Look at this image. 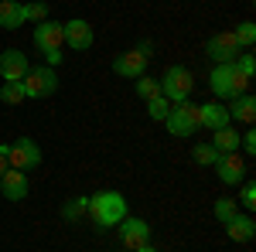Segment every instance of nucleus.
<instances>
[{
    "instance_id": "f257e3e1",
    "label": "nucleus",
    "mask_w": 256,
    "mask_h": 252,
    "mask_svg": "<svg viewBox=\"0 0 256 252\" xmlns=\"http://www.w3.org/2000/svg\"><path fill=\"white\" fill-rule=\"evenodd\" d=\"M86 215L92 218L96 229H116L120 222L130 215V205H126V198L120 191H96V194H89Z\"/></svg>"
},
{
    "instance_id": "f03ea898",
    "label": "nucleus",
    "mask_w": 256,
    "mask_h": 252,
    "mask_svg": "<svg viewBox=\"0 0 256 252\" xmlns=\"http://www.w3.org/2000/svg\"><path fill=\"white\" fill-rule=\"evenodd\" d=\"M208 89L216 99H236L250 92V82L236 72L232 61H222V65H212V72H208Z\"/></svg>"
},
{
    "instance_id": "7ed1b4c3",
    "label": "nucleus",
    "mask_w": 256,
    "mask_h": 252,
    "mask_svg": "<svg viewBox=\"0 0 256 252\" xmlns=\"http://www.w3.org/2000/svg\"><path fill=\"white\" fill-rule=\"evenodd\" d=\"M34 48H38L44 61H48V68H58L62 65V48H65V41H62V20H41L34 24Z\"/></svg>"
},
{
    "instance_id": "20e7f679",
    "label": "nucleus",
    "mask_w": 256,
    "mask_h": 252,
    "mask_svg": "<svg viewBox=\"0 0 256 252\" xmlns=\"http://www.w3.org/2000/svg\"><path fill=\"white\" fill-rule=\"evenodd\" d=\"M158 82H160V96L174 106V102L192 99V89H195V72H192V68H184V65H171V68H168Z\"/></svg>"
},
{
    "instance_id": "39448f33",
    "label": "nucleus",
    "mask_w": 256,
    "mask_h": 252,
    "mask_svg": "<svg viewBox=\"0 0 256 252\" xmlns=\"http://www.w3.org/2000/svg\"><path fill=\"white\" fill-rule=\"evenodd\" d=\"M164 126H168L171 136H195L198 130H202V126H198V102H192V99L174 102L171 113H168V119H164Z\"/></svg>"
},
{
    "instance_id": "423d86ee",
    "label": "nucleus",
    "mask_w": 256,
    "mask_h": 252,
    "mask_svg": "<svg viewBox=\"0 0 256 252\" xmlns=\"http://www.w3.org/2000/svg\"><path fill=\"white\" fill-rule=\"evenodd\" d=\"M24 85V96L28 99H44L58 89V72L48 68V65H38V68H28V75L20 78Z\"/></svg>"
},
{
    "instance_id": "0eeeda50",
    "label": "nucleus",
    "mask_w": 256,
    "mask_h": 252,
    "mask_svg": "<svg viewBox=\"0 0 256 252\" xmlns=\"http://www.w3.org/2000/svg\"><path fill=\"white\" fill-rule=\"evenodd\" d=\"M7 160H10V167L14 171H34L41 167V147L38 140H31V136H18L14 143H10V150H7Z\"/></svg>"
},
{
    "instance_id": "6e6552de",
    "label": "nucleus",
    "mask_w": 256,
    "mask_h": 252,
    "mask_svg": "<svg viewBox=\"0 0 256 252\" xmlns=\"http://www.w3.org/2000/svg\"><path fill=\"white\" fill-rule=\"evenodd\" d=\"M116 232H120L123 252H134V249H140V246L150 242V225H147L144 218H137V215H126V218L116 225Z\"/></svg>"
},
{
    "instance_id": "1a4fd4ad",
    "label": "nucleus",
    "mask_w": 256,
    "mask_h": 252,
    "mask_svg": "<svg viewBox=\"0 0 256 252\" xmlns=\"http://www.w3.org/2000/svg\"><path fill=\"white\" fill-rule=\"evenodd\" d=\"M62 41L72 48V51H89L92 44H96V31H92V24L82 17H72L62 24Z\"/></svg>"
},
{
    "instance_id": "9d476101",
    "label": "nucleus",
    "mask_w": 256,
    "mask_h": 252,
    "mask_svg": "<svg viewBox=\"0 0 256 252\" xmlns=\"http://www.w3.org/2000/svg\"><path fill=\"white\" fill-rule=\"evenodd\" d=\"M113 72L120 78H140L150 72V58L140 51V48H130V51H120L113 58Z\"/></svg>"
},
{
    "instance_id": "9b49d317",
    "label": "nucleus",
    "mask_w": 256,
    "mask_h": 252,
    "mask_svg": "<svg viewBox=\"0 0 256 252\" xmlns=\"http://www.w3.org/2000/svg\"><path fill=\"white\" fill-rule=\"evenodd\" d=\"M216 174L226 188H239L246 181V157L242 154H222L216 160Z\"/></svg>"
},
{
    "instance_id": "f8f14e48",
    "label": "nucleus",
    "mask_w": 256,
    "mask_h": 252,
    "mask_svg": "<svg viewBox=\"0 0 256 252\" xmlns=\"http://www.w3.org/2000/svg\"><path fill=\"white\" fill-rule=\"evenodd\" d=\"M239 51H242V48L236 44L232 31L212 34V38H208V44H205V55H208V61H212V65H222V61H236Z\"/></svg>"
},
{
    "instance_id": "ddd939ff",
    "label": "nucleus",
    "mask_w": 256,
    "mask_h": 252,
    "mask_svg": "<svg viewBox=\"0 0 256 252\" xmlns=\"http://www.w3.org/2000/svg\"><path fill=\"white\" fill-rule=\"evenodd\" d=\"M28 68H31V61H28L24 51H18V48L0 51V78L4 82H20V78L28 75Z\"/></svg>"
},
{
    "instance_id": "4468645a",
    "label": "nucleus",
    "mask_w": 256,
    "mask_h": 252,
    "mask_svg": "<svg viewBox=\"0 0 256 252\" xmlns=\"http://www.w3.org/2000/svg\"><path fill=\"white\" fill-rule=\"evenodd\" d=\"M28 191H31V181H28L24 171H14V167H10L7 174L0 177V194H4L7 201H24Z\"/></svg>"
},
{
    "instance_id": "2eb2a0df",
    "label": "nucleus",
    "mask_w": 256,
    "mask_h": 252,
    "mask_svg": "<svg viewBox=\"0 0 256 252\" xmlns=\"http://www.w3.org/2000/svg\"><path fill=\"white\" fill-rule=\"evenodd\" d=\"M232 119H229V109L222 106V102H202L198 106V126H205V130H222V126H229Z\"/></svg>"
},
{
    "instance_id": "dca6fc26",
    "label": "nucleus",
    "mask_w": 256,
    "mask_h": 252,
    "mask_svg": "<svg viewBox=\"0 0 256 252\" xmlns=\"http://www.w3.org/2000/svg\"><path fill=\"white\" fill-rule=\"evenodd\" d=\"M226 235H229L232 242H239V246H246V242H253V235H256V222L246 212H236L226 222Z\"/></svg>"
},
{
    "instance_id": "f3484780",
    "label": "nucleus",
    "mask_w": 256,
    "mask_h": 252,
    "mask_svg": "<svg viewBox=\"0 0 256 252\" xmlns=\"http://www.w3.org/2000/svg\"><path fill=\"white\" fill-rule=\"evenodd\" d=\"M229 119H236V123H242V126H253L256 119V96L253 92H242V96L229 99Z\"/></svg>"
},
{
    "instance_id": "a211bd4d",
    "label": "nucleus",
    "mask_w": 256,
    "mask_h": 252,
    "mask_svg": "<svg viewBox=\"0 0 256 252\" xmlns=\"http://www.w3.org/2000/svg\"><path fill=\"white\" fill-rule=\"evenodd\" d=\"M212 147H216L218 154H239V130L236 126L212 130Z\"/></svg>"
},
{
    "instance_id": "6ab92c4d",
    "label": "nucleus",
    "mask_w": 256,
    "mask_h": 252,
    "mask_svg": "<svg viewBox=\"0 0 256 252\" xmlns=\"http://www.w3.org/2000/svg\"><path fill=\"white\" fill-rule=\"evenodd\" d=\"M24 24V7L18 0H0V27L4 31H18Z\"/></svg>"
},
{
    "instance_id": "aec40b11",
    "label": "nucleus",
    "mask_w": 256,
    "mask_h": 252,
    "mask_svg": "<svg viewBox=\"0 0 256 252\" xmlns=\"http://www.w3.org/2000/svg\"><path fill=\"white\" fill-rule=\"evenodd\" d=\"M232 38H236V44L242 48V51H253V44H256V24H253V20H242V24H236Z\"/></svg>"
},
{
    "instance_id": "412c9836",
    "label": "nucleus",
    "mask_w": 256,
    "mask_h": 252,
    "mask_svg": "<svg viewBox=\"0 0 256 252\" xmlns=\"http://www.w3.org/2000/svg\"><path fill=\"white\" fill-rule=\"evenodd\" d=\"M89 208V194H79V198H72V201H65V208H62V218L65 222H79L82 215Z\"/></svg>"
},
{
    "instance_id": "4be33fe9",
    "label": "nucleus",
    "mask_w": 256,
    "mask_h": 252,
    "mask_svg": "<svg viewBox=\"0 0 256 252\" xmlns=\"http://www.w3.org/2000/svg\"><path fill=\"white\" fill-rule=\"evenodd\" d=\"M20 7H24V20H31V24H41V20L52 17V10H48L44 0H31V3H20Z\"/></svg>"
},
{
    "instance_id": "5701e85b",
    "label": "nucleus",
    "mask_w": 256,
    "mask_h": 252,
    "mask_svg": "<svg viewBox=\"0 0 256 252\" xmlns=\"http://www.w3.org/2000/svg\"><path fill=\"white\" fill-rule=\"evenodd\" d=\"M0 99H4L7 106H20V102H28L20 82H4V85H0Z\"/></svg>"
},
{
    "instance_id": "b1692460",
    "label": "nucleus",
    "mask_w": 256,
    "mask_h": 252,
    "mask_svg": "<svg viewBox=\"0 0 256 252\" xmlns=\"http://www.w3.org/2000/svg\"><path fill=\"white\" fill-rule=\"evenodd\" d=\"M218 157H222V154H218L212 143H198L195 150H192V160H195V164H202V167H216Z\"/></svg>"
},
{
    "instance_id": "393cba45",
    "label": "nucleus",
    "mask_w": 256,
    "mask_h": 252,
    "mask_svg": "<svg viewBox=\"0 0 256 252\" xmlns=\"http://www.w3.org/2000/svg\"><path fill=\"white\" fill-rule=\"evenodd\" d=\"M236 212H239L236 198H216V205H212V215H216L222 225H226V222H229V218H232Z\"/></svg>"
},
{
    "instance_id": "a878e982",
    "label": "nucleus",
    "mask_w": 256,
    "mask_h": 252,
    "mask_svg": "<svg viewBox=\"0 0 256 252\" xmlns=\"http://www.w3.org/2000/svg\"><path fill=\"white\" fill-rule=\"evenodd\" d=\"M134 85H137V96L140 99H154V96H160V82L154 75H140V78H134Z\"/></svg>"
},
{
    "instance_id": "bb28decb",
    "label": "nucleus",
    "mask_w": 256,
    "mask_h": 252,
    "mask_svg": "<svg viewBox=\"0 0 256 252\" xmlns=\"http://www.w3.org/2000/svg\"><path fill=\"white\" fill-rule=\"evenodd\" d=\"M232 65H236V72L246 78V82H253V75H256V58H253V51H239Z\"/></svg>"
},
{
    "instance_id": "cd10ccee",
    "label": "nucleus",
    "mask_w": 256,
    "mask_h": 252,
    "mask_svg": "<svg viewBox=\"0 0 256 252\" xmlns=\"http://www.w3.org/2000/svg\"><path fill=\"white\" fill-rule=\"evenodd\" d=\"M168 113H171V102H168L164 96L147 99V116H150V119H158V123H164V119H168Z\"/></svg>"
},
{
    "instance_id": "c85d7f7f",
    "label": "nucleus",
    "mask_w": 256,
    "mask_h": 252,
    "mask_svg": "<svg viewBox=\"0 0 256 252\" xmlns=\"http://www.w3.org/2000/svg\"><path fill=\"white\" fill-rule=\"evenodd\" d=\"M239 188H242L239 191V208H256V184L253 181H242Z\"/></svg>"
},
{
    "instance_id": "c756f323",
    "label": "nucleus",
    "mask_w": 256,
    "mask_h": 252,
    "mask_svg": "<svg viewBox=\"0 0 256 252\" xmlns=\"http://www.w3.org/2000/svg\"><path fill=\"white\" fill-rule=\"evenodd\" d=\"M239 150H246V154H256V130L250 126L246 133L239 136Z\"/></svg>"
},
{
    "instance_id": "7c9ffc66",
    "label": "nucleus",
    "mask_w": 256,
    "mask_h": 252,
    "mask_svg": "<svg viewBox=\"0 0 256 252\" xmlns=\"http://www.w3.org/2000/svg\"><path fill=\"white\" fill-rule=\"evenodd\" d=\"M7 150H10V143H0V177L10 171V160H7Z\"/></svg>"
},
{
    "instance_id": "2f4dec72",
    "label": "nucleus",
    "mask_w": 256,
    "mask_h": 252,
    "mask_svg": "<svg viewBox=\"0 0 256 252\" xmlns=\"http://www.w3.org/2000/svg\"><path fill=\"white\" fill-rule=\"evenodd\" d=\"M137 48L144 51V55H147V58H154V41H140Z\"/></svg>"
},
{
    "instance_id": "473e14b6",
    "label": "nucleus",
    "mask_w": 256,
    "mask_h": 252,
    "mask_svg": "<svg viewBox=\"0 0 256 252\" xmlns=\"http://www.w3.org/2000/svg\"><path fill=\"white\" fill-rule=\"evenodd\" d=\"M134 252H160V249L154 246V242H147V246H140V249H134Z\"/></svg>"
}]
</instances>
